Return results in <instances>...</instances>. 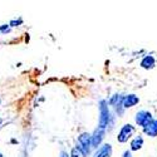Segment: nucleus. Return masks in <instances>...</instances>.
Returning a JSON list of instances; mask_svg holds the SVG:
<instances>
[{"instance_id": "nucleus-1", "label": "nucleus", "mask_w": 157, "mask_h": 157, "mask_svg": "<svg viewBox=\"0 0 157 157\" xmlns=\"http://www.w3.org/2000/svg\"><path fill=\"white\" fill-rule=\"evenodd\" d=\"M75 148L81 152L82 157H87L92 152V142H90V133L83 132L77 138V146Z\"/></svg>"}, {"instance_id": "nucleus-2", "label": "nucleus", "mask_w": 157, "mask_h": 157, "mask_svg": "<svg viewBox=\"0 0 157 157\" xmlns=\"http://www.w3.org/2000/svg\"><path fill=\"white\" fill-rule=\"evenodd\" d=\"M99 118H98V127L106 129L108 127L109 123V118H111V112H109V107H108V102L106 99H102L99 102Z\"/></svg>"}, {"instance_id": "nucleus-3", "label": "nucleus", "mask_w": 157, "mask_h": 157, "mask_svg": "<svg viewBox=\"0 0 157 157\" xmlns=\"http://www.w3.org/2000/svg\"><path fill=\"white\" fill-rule=\"evenodd\" d=\"M135 132H136V127L132 126L131 123H126L121 127L118 136H117V141H118L120 143H126V142H128L129 138H132Z\"/></svg>"}, {"instance_id": "nucleus-4", "label": "nucleus", "mask_w": 157, "mask_h": 157, "mask_svg": "<svg viewBox=\"0 0 157 157\" xmlns=\"http://www.w3.org/2000/svg\"><path fill=\"white\" fill-rule=\"evenodd\" d=\"M153 120V116L151 112L148 111H145V109H142V111H138L135 116V121H136V124L140 126V127H145L147 126L151 121Z\"/></svg>"}, {"instance_id": "nucleus-5", "label": "nucleus", "mask_w": 157, "mask_h": 157, "mask_svg": "<svg viewBox=\"0 0 157 157\" xmlns=\"http://www.w3.org/2000/svg\"><path fill=\"white\" fill-rule=\"evenodd\" d=\"M106 137V129L97 127L93 133H90V142H92V148H98Z\"/></svg>"}, {"instance_id": "nucleus-6", "label": "nucleus", "mask_w": 157, "mask_h": 157, "mask_svg": "<svg viewBox=\"0 0 157 157\" xmlns=\"http://www.w3.org/2000/svg\"><path fill=\"white\" fill-rule=\"evenodd\" d=\"M122 99H123V96L122 94H113L109 101H108V104L109 106H112L116 111V113L118 114L120 117L123 114L124 112V108H123V104H122Z\"/></svg>"}, {"instance_id": "nucleus-7", "label": "nucleus", "mask_w": 157, "mask_h": 157, "mask_svg": "<svg viewBox=\"0 0 157 157\" xmlns=\"http://www.w3.org/2000/svg\"><path fill=\"white\" fill-rule=\"evenodd\" d=\"M112 153H113V148L111 143H103L96 150L93 157H112Z\"/></svg>"}, {"instance_id": "nucleus-8", "label": "nucleus", "mask_w": 157, "mask_h": 157, "mask_svg": "<svg viewBox=\"0 0 157 157\" xmlns=\"http://www.w3.org/2000/svg\"><path fill=\"white\" fill-rule=\"evenodd\" d=\"M140 103V98L136 94H127V96H123V99H122V104H123V108L127 109V108H132L135 106Z\"/></svg>"}, {"instance_id": "nucleus-9", "label": "nucleus", "mask_w": 157, "mask_h": 157, "mask_svg": "<svg viewBox=\"0 0 157 157\" xmlns=\"http://www.w3.org/2000/svg\"><path fill=\"white\" fill-rule=\"evenodd\" d=\"M143 133L150 137H157V120L153 118L147 126L143 127Z\"/></svg>"}, {"instance_id": "nucleus-10", "label": "nucleus", "mask_w": 157, "mask_h": 157, "mask_svg": "<svg viewBox=\"0 0 157 157\" xmlns=\"http://www.w3.org/2000/svg\"><path fill=\"white\" fill-rule=\"evenodd\" d=\"M143 146V137L141 135H137L132 138V141H131L129 143V151H140Z\"/></svg>"}, {"instance_id": "nucleus-11", "label": "nucleus", "mask_w": 157, "mask_h": 157, "mask_svg": "<svg viewBox=\"0 0 157 157\" xmlns=\"http://www.w3.org/2000/svg\"><path fill=\"white\" fill-rule=\"evenodd\" d=\"M155 65H156V60L152 56H146L141 60V67L143 69H152Z\"/></svg>"}, {"instance_id": "nucleus-12", "label": "nucleus", "mask_w": 157, "mask_h": 157, "mask_svg": "<svg viewBox=\"0 0 157 157\" xmlns=\"http://www.w3.org/2000/svg\"><path fill=\"white\" fill-rule=\"evenodd\" d=\"M69 157H82V155H81L79 151H78V150L74 147V148H72V151H71V153H69Z\"/></svg>"}, {"instance_id": "nucleus-13", "label": "nucleus", "mask_w": 157, "mask_h": 157, "mask_svg": "<svg viewBox=\"0 0 157 157\" xmlns=\"http://www.w3.org/2000/svg\"><path fill=\"white\" fill-rule=\"evenodd\" d=\"M9 32H10V25L4 24L0 27V33H9Z\"/></svg>"}, {"instance_id": "nucleus-14", "label": "nucleus", "mask_w": 157, "mask_h": 157, "mask_svg": "<svg viewBox=\"0 0 157 157\" xmlns=\"http://www.w3.org/2000/svg\"><path fill=\"white\" fill-rule=\"evenodd\" d=\"M21 23H23L21 19H14V20H11V21H10L9 25H10V27H18V25H20Z\"/></svg>"}, {"instance_id": "nucleus-15", "label": "nucleus", "mask_w": 157, "mask_h": 157, "mask_svg": "<svg viewBox=\"0 0 157 157\" xmlns=\"http://www.w3.org/2000/svg\"><path fill=\"white\" fill-rule=\"evenodd\" d=\"M122 157H133V156H132V152H131L129 150H126V151L123 152Z\"/></svg>"}, {"instance_id": "nucleus-16", "label": "nucleus", "mask_w": 157, "mask_h": 157, "mask_svg": "<svg viewBox=\"0 0 157 157\" xmlns=\"http://www.w3.org/2000/svg\"><path fill=\"white\" fill-rule=\"evenodd\" d=\"M59 157H69V155H68V152H65V151H62V152L59 153Z\"/></svg>"}, {"instance_id": "nucleus-17", "label": "nucleus", "mask_w": 157, "mask_h": 157, "mask_svg": "<svg viewBox=\"0 0 157 157\" xmlns=\"http://www.w3.org/2000/svg\"><path fill=\"white\" fill-rule=\"evenodd\" d=\"M2 123H3V120H2V118H0V126H2Z\"/></svg>"}, {"instance_id": "nucleus-18", "label": "nucleus", "mask_w": 157, "mask_h": 157, "mask_svg": "<svg viewBox=\"0 0 157 157\" xmlns=\"http://www.w3.org/2000/svg\"><path fill=\"white\" fill-rule=\"evenodd\" d=\"M0 157H3V155H2V152H0Z\"/></svg>"}, {"instance_id": "nucleus-19", "label": "nucleus", "mask_w": 157, "mask_h": 157, "mask_svg": "<svg viewBox=\"0 0 157 157\" xmlns=\"http://www.w3.org/2000/svg\"><path fill=\"white\" fill-rule=\"evenodd\" d=\"M0 103H2V101H0Z\"/></svg>"}]
</instances>
